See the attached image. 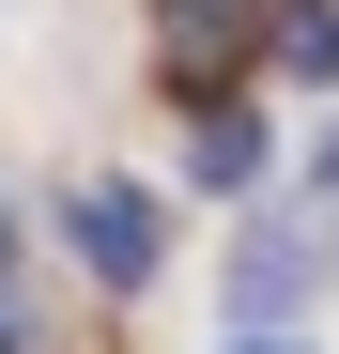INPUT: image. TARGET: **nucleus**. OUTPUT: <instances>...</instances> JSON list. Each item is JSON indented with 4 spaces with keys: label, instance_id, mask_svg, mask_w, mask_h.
Masks as SVG:
<instances>
[{
    "label": "nucleus",
    "instance_id": "f03ea898",
    "mask_svg": "<svg viewBox=\"0 0 339 354\" xmlns=\"http://www.w3.org/2000/svg\"><path fill=\"white\" fill-rule=\"evenodd\" d=\"M324 247H339V231H247V262H232V308H247V324L309 308V292H324Z\"/></svg>",
    "mask_w": 339,
    "mask_h": 354
},
{
    "label": "nucleus",
    "instance_id": "39448f33",
    "mask_svg": "<svg viewBox=\"0 0 339 354\" xmlns=\"http://www.w3.org/2000/svg\"><path fill=\"white\" fill-rule=\"evenodd\" d=\"M277 62H293V77H339V16H324V0H309V16H277Z\"/></svg>",
    "mask_w": 339,
    "mask_h": 354
},
{
    "label": "nucleus",
    "instance_id": "20e7f679",
    "mask_svg": "<svg viewBox=\"0 0 339 354\" xmlns=\"http://www.w3.org/2000/svg\"><path fill=\"white\" fill-rule=\"evenodd\" d=\"M247 169H262V124H247V108H216V124H201V185H247Z\"/></svg>",
    "mask_w": 339,
    "mask_h": 354
},
{
    "label": "nucleus",
    "instance_id": "f257e3e1",
    "mask_svg": "<svg viewBox=\"0 0 339 354\" xmlns=\"http://www.w3.org/2000/svg\"><path fill=\"white\" fill-rule=\"evenodd\" d=\"M154 46H170V93H232V62L262 46V0H170Z\"/></svg>",
    "mask_w": 339,
    "mask_h": 354
},
{
    "label": "nucleus",
    "instance_id": "7ed1b4c3",
    "mask_svg": "<svg viewBox=\"0 0 339 354\" xmlns=\"http://www.w3.org/2000/svg\"><path fill=\"white\" fill-rule=\"evenodd\" d=\"M154 247H170V231H154V201H139V185H93V201H77V262H93L108 292H139V277H154Z\"/></svg>",
    "mask_w": 339,
    "mask_h": 354
},
{
    "label": "nucleus",
    "instance_id": "423d86ee",
    "mask_svg": "<svg viewBox=\"0 0 339 354\" xmlns=\"http://www.w3.org/2000/svg\"><path fill=\"white\" fill-rule=\"evenodd\" d=\"M247 354H309V339H247Z\"/></svg>",
    "mask_w": 339,
    "mask_h": 354
},
{
    "label": "nucleus",
    "instance_id": "0eeeda50",
    "mask_svg": "<svg viewBox=\"0 0 339 354\" xmlns=\"http://www.w3.org/2000/svg\"><path fill=\"white\" fill-rule=\"evenodd\" d=\"M0 262H16V231H0Z\"/></svg>",
    "mask_w": 339,
    "mask_h": 354
}]
</instances>
